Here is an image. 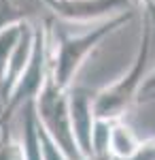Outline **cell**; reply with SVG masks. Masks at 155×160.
Listing matches in <instances>:
<instances>
[{
	"instance_id": "cell-1",
	"label": "cell",
	"mask_w": 155,
	"mask_h": 160,
	"mask_svg": "<svg viewBox=\"0 0 155 160\" xmlns=\"http://www.w3.org/2000/svg\"><path fill=\"white\" fill-rule=\"evenodd\" d=\"M136 17L134 9L121 11L108 19H102L100 24L87 30L83 34H64L58 32L53 28V22L49 19V58H51V77L60 88L68 90L74 83V77L79 73V68L83 66V62L87 60V56L100 45L104 43L110 34H115L119 28L125 24H130Z\"/></svg>"
},
{
	"instance_id": "cell-2",
	"label": "cell",
	"mask_w": 155,
	"mask_h": 160,
	"mask_svg": "<svg viewBox=\"0 0 155 160\" xmlns=\"http://www.w3.org/2000/svg\"><path fill=\"white\" fill-rule=\"evenodd\" d=\"M153 22L143 15V32L136 56L132 60V66L125 75H121L117 81L110 86H104L102 90L94 92V115L96 120L104 122H117L125 120L130 109L140 100V88L147 77V62L151 53V37H153Z\"/></svg>"
},
{
	"instance_id": "cell-3",
	"label": "cell",
	"mask_w": 155,
	"mask_h": 160,
	"mask_svg": "<svg viewBox=\"0 0 155 160\" xmlns=\"http://www.w3.org/2000/svg\"><path fill=\"white\" fill-rule=\"evenodd\" d=\"M36 118L43 126L45 135L64 152L68 160H87L83 156L81 148L77 145V139L72 132L70 111H68V90L60 88L49 71V77L45 81L43 90L34 98Z\"/></svg>"
},
{
	"instance_id": "cell-4",
	"label": "cell",
	"mask_w": 155,
	"mask_h": 160,
	"mask_svg": "<svg viewBox=\"0 0 155 160\" xmlns=\"http://www.w3.org/2000/svg\"><path fill=\"white\" fill-rule=\"evenodd\" d=\"M49 19H38L34 22V49H32V58L28 62L26 71L21 77L15 81L11 94L7 102L0 109V124L13 122L15 113L21 109L24 105L32 102L38 96V92L43 90L45 81L51 71V58H49Z\"/></svg>"
},
{
	"instance_id": "cell-5",
	"label": "cell",
	"mask_w": 155,
	"mask_h": 160,
	"mask_svg": "<svg viewBox=\"0 0 155 160\" xmlns=\"http://www.w3.org/2000/svg\"><path fill=\"white\" fill-rule=\"evenodd\" d=\"M43 4L49 15L72 24L108 19L121 11L132 9V0H43Z\"/></svg>"
},
{
	"instance_id": "cell-6",
	"label": "cell",
	"mask_w": 155,
	"mask_h": 160,
	"mask_svg": "<svg viewBox=\"0 0 155 160\" xmlns=\"http://www.w3.org/2000/svg\"><path fill=\"white\" fill-rule=\"evenodd\" d=\"M68 111H70V124L77 145L81 148L85 158L92 160V137H94L96 126L94 92L72 83L68 88Z\"/></svg>"
},
{
	"instance_id": "cell-7",
	"label": "cell",
	"mask_w": 155,
	"mask_h": 160,
	"mask_svg": "<svg viewBox=\"0 0 155 160\" xmlns=\"http://www.w3.org/2000/svg\"><path fill=\"white\" fill-rule=\"evenodd\" d=\"M32 49H34V22H26L24 30H21V37H19V41H17V45H15V49L11 53L7 73H4L2 81H0V109L7 102L13 86H15V81L26 71L28 62L32 58Z\"/></svg>"
},
{
	"instance_id": "cell-8",
	"label": "cell",
	"mask_w": 155,
	"mask_h": 160,
	"mask_svg": "<svg viewBox=\"0 0 155 160\" xmlns=\"http://www.w3.org/2000/svg\"><path fill=\"white\" fill-rule=\"evenodd\" d=\"M143 139L132 130L125 120H117L110 124L108 135V154L110 160H134L143 149Z\"/></svg>"
},
{
	"instance_id": "cell-9",
	"label": "cell",
	"mask_w": 155,
	"mask_h": 160,
	"mask_svg": "<svg viewBox=\"0 0 155 160\" xmlns=\"http://www.w3.org/2000/svg\"><path fill=\"white\" fill-rule=\"evenodd\" d=\"M43 0H0V30L24 22L45 19Z\"/></svg>"
},
{
	"instance_id": "cell-10",
	"label": "cell",
	"mask_w": 155,
	"mask_h": 160,
	"mask_svg": "<svg viewBox=\"0 0 155 160\" xmlns=\"http://www.w3.org/2000/svg\"><path fill=\"white\" fill-rule=\"evenodd\" d=\"M0 160H24L21 141L11 122L0 124Z\"/></svg>"
},
{
	"instance_id": "cell-11",
	"label": "cell",
	"mask_w": 155,
	"mask_h": 160,
	"mask_svg": "<svg viewBox=\"0 0 155 160\" xmlns=\"http://www.w3.org/2000/svg\"><path fill=\"white\" fill-rule=\"evenodd\" d=\"M24 24H15L9 26V28H2L0 30V81L7 73V66H9V60H11V53L17 45V41L21 37V30H24Z\"/></svg>"
},
{
	"instance_id": "cell-12",
	"label": "cell",
	"mask_w": 155,
	"mask_h": 160,
	"mask_svg": "<svg viewBox=\"0 0 155 160\" xmlns=\"http://www.w3.org/2000/svg\"><path fill=\"white\" fill-rule=\"evenodd\" d=\"M40 128H43V126H40ZM43 149H45V160H68L64 156V152L45 135V130H43Z\"/></svg>"
},
{
	"instance_id": "cell-13",
	"label": "cell",
	"mask_w": 155,
	"mask_h": 160,
	"mask_svg": "<svg viewBox=\"0 0 155 160\" xmlns=\"http://www.w3.org/2000/svg\"><path fill=\"white\" fill-rule=\"evenodd\" d=\"M153 94H155V66L144 77L143 88H140V100H149Z\"/></svg>"
},
{
	"instance_id": "cell-14",
	"label": "cell",
	"mask_w": 155,
	"mask_h": 160,
	"mask_svg": "<svg viewBox=\"0 0 155 160\" xmlns=\"http://www.w3.org/2000/svg\"><path fill=\"white\" fill-rule=\"evenodd\" d=\"M138 7L143 9V15H147L155 26V0H136Z\"/></svg>"
}]
</instances>
